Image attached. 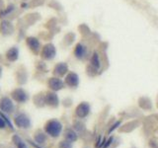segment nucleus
Instances as JSON below:
<instances>
[{"instance_id":"obj_3","label":"nucleus","mask_w":158,"mask_h":148,"mask_svg":"<svg viewBox=\"0 0 158 148\" xmlns=\"http://www.w3.org/2000/svg\"><path fill=\"white\" fill-rule=\"evenodd\" d=\"M14 122H15V125L18 128H21V130H28V128H30L32 125L30 117L26 113H20L18 115L15 116Z\"/></svg>"},{"instance_id":"obj_13","label":"nucleus","mask_w":158,"mask_h":148,"mask_svg":"<svg viewBox=\"0 0 158 148\" xmlns=\"http://www.w3.org/2000/svg\"><path fill=\"white\" fill-rule=\"evenodd\" d=\"M53 75L56 77H62L68 72V66L66 63L64 62H59L57 63L53 68Z\"/></svg>"},{"instance_id":"obj_20","label":"nucleus","mask_w":158,"mask_h":148,"mask_svg":"<svg viewBox=\"0 0 158 148\" xmlns=\"http://www.w3.org/2000/svg\"><path fill=\"white\" fill-rule=\"evenodd\" d=\"M58 147L59 148H72V142L68 141V140H62L59 142L58 144Z\"/></svg>"},{"instance_id":"obj_22","label":"nucleus","mask_w":158,"mask_h":148,"mask_svg":"<svg viewBox=\"0 0 158 148\" xmlns=\"http://www.w3.org/2000/svg\"><path fill=\"white\" fill-rule=\"evenodd\" d=\"M0 116H1L3 118H4V121H6L7 123H8V125H9V127L10 128H11V130H13V125H12V123L11 122H10V121H9V118L6 117V116H5V115H3V113H0Z\"/></svg>"},{"instance_id":"obj_2","label":"nucleus","mask_w":158,"mask_h":148,"mask_svg":"<svg viewBox=\"0 0 158 148\" xmlns=\"http://www.w3.org/2000/svg\"><path fill=\"white\" fill-rule=\"evenodd\" d=\"M101 67H102V60L100 57V53H99L97 51H95L91 54L90 63H89V66L87 69L88 74H90L91 76L96 75L98 71H100Z\"/></svg>"},{"instance_id":"obj_8","label":"nucleus","mask_w":158,"mask_h":148,"mask_svg":"<svg viewBox=\"0 0 158 148\" xmlns=\"http://www.w3.org/2000/svg\"><path fill=\"white\" fill-rule=\"evenodd\" d=\"M90 110H91L90 105H89L87 102H82L76 107L75 115L79 118H84L90 113Z\"/></svg>"},{"instance_id":"obj_21","label":"nucleus","mask_w":158,"mask_h":148,"mask_svg":"<svg viewBox=\"0 0 158 148\" xmlns=\"http://www.w3.org/2000/svg\"><path fill=\"white\" fill-rule=\"evenodd\" d=\"M13 10H14V6H13V5H10V6L7 7V9L5 10V11L2 13V16H1V17H5L7 14H10V13H11V12L13 11Z\"/></svg>"},{"instance_id":"obj_1","label":"nucleus","mask_w":158,"mask_h":148,"mask_svg":"<svg viewBox=\"0 0 158 148\" xmlns=\"http://www.w3.org/2000/svg\"><path fill=\"white\" fill-rule=\"evenodd\" d=\"M44 131L51 137L56 138L60 135L62 131V125L57 120H49L44 125Z\"/></svg>"},{"instance_id":"obj_17","label":"nucleus","mask_w":158,"mask_h":148,"mask_svg":"<svg viewBox=\"0 0 158 148\" xmlns=\"http://www.w3.org/2000/svg\"><path fill=\"white\" fill-rule=\"evenodd\" d=\"M34 104L39 108H42L44 106H46V95L44 94H37L34 97Z\"/></svg>"},{"instance_id":"obj_26","label":"nucleus","mask_w":158,"mask_h":148,"mask_svg":"<svg viewBox=\"0 0 158 148\" xmlns=\"http://www.w3.org/2000/svg\"><path fill=\"white\" fill-rule=\"evenodd\" d=\"M1 73H2V67L0 66V76H1Z\"/></svg>"},{"instance_id":"obj_11","label":"nucleus","mask_w":158,"mask_h":148,"mask_svg":"<svg viewBox=\"0 0 158 148\" xmlns=\"http://www.w3.org/2000/svg\"><path fill=\"white\" fill-rule=\"evenodd\" d=\"M64 83L70 88H76L79 85V76L75 72H68L64 79Z\"/></svg>"},{"instance_id":"obj_5","label":"nucleus","mask_w":158,"mask_h":148,"mask_svg":"<svg viewBox=\"0 0 158 148\" xmlns=\"http://www.w3.org/2000/svg\"><path fill=\"white\" fill-rule=\"evenodd\" d=\"M11 97L14 101H16L17 103L23 104L26 103L29 100V95L28 93L24 90L23 88H16L11 92Z\"/></svg>"},{"instance_id":"obj_10","label":"nucleus","mask_w":158,"mask_h":148,"mask_svg":"<svg viewBox=\"0 0 158 148\" xmlns=\"http://www.w3.org/2000/svg\"><path fill=\"white\" fill-rule=\"evenodd\" d=\"M26 43H27V46L29 47V48L31 49V51L34 53L38 54V53H40V51H42L41 43H40V41H39L37 38H34V37H29V38H27Z\"/></svg>"},{"instance_id":"obj_12","label":"nucleus","mask_w":158,"mask_h":148,"mask_svg":"<svg viewBox=\"0 0 158 148\" xmlns=\"http://www.w3.org/2000/svg\"><path fill=\"white\" fill-rule=\"evenodd\" d=\"M46 105L51 108H57L59 105V99L56 92L49 91L46 94Z\"/></svg>"},{"instance_id":"obj_16","label":"nucleus","mask_w":158,"mask_h":148,"mask_svg":"<svg viewBox=\"0 0 158 148\" xmlns=\"http://www.w3.org/2000/svg\"><path fill=\"white\" fill-rule=\"evenodd\" d=\"M64 137H65L66 140L70 141V142H75L78 139L77 133L73 130H71V128H67V130L64 131Z\"/></svg>"},{"instance_id":"obj_18","label":"nucleus","mask_w":158,"mask_h":148,"mask_svg":"<svg viewBox=\"0 0 158 148\" xmlns=\"http://www.w3.org/2000/svg\"><path fill=\"white\" fill-rule=\"evenodd\" d=\"M12 141H13V143L17 148H28V146H27L26 143H25V141L17 134H14L12 136Z\"/></svg>"},{"instance_id":"obj_6","label":"nucleus","mask_w":158,"mask_h":148,"mask_svg":"<svg viewBox=\"0 0 158 148\" xmlns=\"http://www.w3.org/2000/svg\"><path fill=\"white\" fill-rule=\"evenodd\" d=\"M56 49L52 43H48L44 47H42L41 56L44 59H46V60H52L56 56Z\"/></svg>"},{"instance_id":"obj_23","label":"nucleus","mask_w":158,"mask_h":148,"mask_svg":"<svg viewBox=\"0 0 158 148\" xmlns=\"http://www.w3.org/2000/svg\"><path fill=\"white\" fill-rule=\"evenodd\" d=\"M118 125H121V121H117V122L115 123V125H113L110 127V130H109L108 132H109V133H112V131H114L117 127H118Z\"/></svg>"},{"instance_id":"obj_19","label":"nucleus","mask_w":158,"mask_h":148,"mask_svg":"<svg viewBox=\"0 0 158 148\" xmlns=\"http://www.w3.org/2000/svg\"><path fill=\"white\" fill-rule=\"evenodd\" d=\"M34 138H35V141L39 143V144H44V143L47 141V134L42 131H39L35 134Z\"/></svg>"},{"instance_id":"obj_24","label":"nucleus","mask_w":158,"mask_h":148,"mask_svg":"<svg viewBox=\"0 0 158 148\" xmlns=\"http://www.w3.org/2000/svg\"><path fill=\"white\" fill-rule=\"evenodd\" d=\"M112 141H113V137H110L107 141H105V143H104V144H103L102 148H108L109 146H110L111 143H112Z\"/></svg>"},{"instance_id":"obj_9","label":"nucleus","mask_w":158,"mask_h":148,"mask_svg":"<svg viewBox=\"0 0 158 148\" xmlns=\"http://www.w3.org/2000/svg\"><path fill=\"white\" fill-rule=\"evenodd\" d=\"M64 85H65V83H64L60 78L56 77V76L49 78L48 80V86L53 92L61 90V89L64 88Z\"/></svg>"},{"instance_id":"obj_7","label":"nucleus","mask_w":158,"mask_h":148,"mask_svg":"<svg viewBox=\"0 0 158 148\" xmlns=\"http://www.w3.org/2000/svg\"><path fill=\"white\" fill-rule=\"evenodd\" d=\"M0 111L2 113H11L14 111V104L13 101L8 97L0 98Z\"/></svg>"},{"instance_id":"obj_4","label":"nucleus","mask_w":158,"mask_h":148,"mask_svg":"<svg viewBox=\"0 0 158 148\" xmlns=\"http://www.w3.org/2000/svg\"><path fill=\"white\" fill-rule=\"evenodd\" d=\"M74 56H75L79 60H84L89 56V49L86 44H84L83 43H78L75 48H74Z\"/></svg>"},{"instance_id":"obj_15","label":"nucleus","mask_w":158,"mask_h":148,"mask_svg":"<svg viewBox=\"0 0 158 148\" xmlns=\"http://www.w3.org/2000/svg\"><path fill=\"white\" fill-rule=\"evenodd\" d=\"M19 57V49L17 47H13L10 49H8L6 52V58L10 62H14L16 61Z\"/></svg>"},{"instance_id":"obj_14","label":"nucleus","mask_w":158,"mask_h":148,"mask_svg":"<svg viewBox=\"0 0 158 148\" xmlns=\"http://www.w3.org/2000/svg\"><path fill=\"white\" fill-rule=\"evenodd\" d=\"M14 31L13 25L8 21H2L0 23V32L3 35H10Z\"/></svg>"},{"instance_id":"obj_25","label":"nucleus","mask_w":158,"mask_h":148,"mask_svg":"<svg viewBox=\"0 0 158 148\" xmlns=\"http://www.w3.org/2000/svg\"><path fill=\"white\" fill-rule=\"evenodd\" d=\"M5 126H6V121H5L4 118L0 116V128L2 130V128H4Z\"/></svg>"}]
</instances>
